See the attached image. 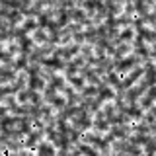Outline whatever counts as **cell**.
Returning <instances> with one entry per match:
<instances>
[{
	"label": "cell",
	"mask_w": 156,
	"mask_h": 156,
	"mask_svg": "<svg viewBox=\"0 0 156 156\" xmlns=\"http://www.w3.org/2000/svg\"><path fill=\"white\" fill-rule=\"evenodd\" d=\"M31 113H33L31 109L22 111V109H18V107H10V109H4V113H2V121H6V119H27V117L31 115Z\"/></svg>",
	"instance_id": "4"
},
{
	"label": "cell",
	"mask_w": 156,
	"mask_h": 156,
	"mask_svg": "<svg viewBox=\"0 0 156 156\" xmlns=\"http://www.w3.org/2000/svg\"><path fill=\"white\" fill-rule=\"evenodd\" d=\"M140 29H144V31L152 37L154 33H156V26H154L152 18H143V20H140Z\"/></svg>",
	"instance_id": "12"
},
{
	"label": "cell",
	"mask_w": 156,
	"mask_h": 156,
	"mask_svg": "<svg viewBox=\"0 0 156 156\" xmlns=\"http://www.w3.org/2000/svg\"><path fill=\"white\" fill-rule=\"evenodd\" d=\"M20 82H22V80L16 78L14 74H10V76L6 74L2 80H0V88H2V90H16V88L20 86Z\"/></svg>",
	"instance_id": "8"
},
{
	"label": "cell",
	"mask_w": 156,
	"mask_h": 156,
	"mask_svg": "<svg viewBox=\"0 0 156 156\" xmlns=\"http://www.w3.org/2000/svg\"><path fill=\"white\" fill-rule=\"evenodd\" d=\"M0 51H2V55H4V57L12 55V51H14V47H12V33H6V35L2 37V43H0Z\"/></svg>",
	"instance_id": "10"
},
{
	"label": "cell",
	"mask_w": 156,
	"mask_h": 156,
	"mask_svg": "<svg viewBox=\"0 0 156 156\" xmlns=\"http://www.w3.org/2000/svg\"><path fill=\"white\" fill-rule=\"evenodd\" d=\"M80 88H82L84 92H88V90H100L101 84H100V82H98L92 74H84V78L80 80Z\"/></svg>",
	"instance_id": "6"
},
{
	"label": "cell",
	"mask_w": 156,
	"mask_h": 156,
	"mask_svg": "<svg viewBox=\"0 0 156 156\" xmlns=\"http://www.w3.org/2000/svg\"><path fill=\"white\" fill-rule=\"evenodd\" d=\"M47 18V23H53V26H61V22H62V10H57V12H51Z\"/></svg>",
	"instance_id": "13"
},
{
	"label": "cell",
	"mask_w": 156,
	"mask_h": 156,
	"mask_svg": "<svg viewBox=\"0 0 156 156\" xmlns=\"http://www.w3.org/2000/svg\"><path fill=\"white\" fill-rule=\"evenodd\" d=\"M39 31H41V26H33V27H27L26 33H23V37L27 39V41H33V39L39 37Z\"/></svg>",
	"instance_id": "14"
},
{
	"label": "cell",
	"mask_w": 156,
	"mask_h": 156,
	"mask_svg": "<svg viewBox=\"0 0 156 156\" xmlns=\"http://www.w3.org/2000/svg\"><path fill=\"white\" fill-rule=\"evenodd\" d=\"M140 8L144 10V14H143L144 18H152L154 16V4L152 2H140Z\"/></svg>",
	"instance_id": "15"
},
{
	"label": "cell",
	"mask_w": 156,
	"mask_h": 156,
	"mask_svg": "<svg viewBox=\"0 0 156 156\" xmlns=\"http://www.w3.org/2000/svg\"><path fill=\"white\" fill-rule=\"evenodd\" d=\"M148 80H150V68H144V70H140L136 76H133L131 84L121 86V88H119V92H123V94H133V92H139L143 86L148 84Z\"/></svg>",
	"instance_id": "1"
},
{
	"label": "cell",
	"mask_w": 156,
	"mask_h": 156,
	"mask_svg": "<svg viewBox=\"0 0 156 156\" xmlns=\"http://www.w3.org/2000/svg\"><path fill=\"white\" fill-rule=\"evenodd\" d=\"M23 125H26V119H12L10 123H6L4 129H6L8 133H20V131L23 129Z\"/></svg>",
	"instance_id": "11"
},
{
	"label": "cell",
	"mask_w": 156,
	"mask_h": 156,
	"mask_svg": "<svg viewBox=\"0 0 156 156\" xmlns=\"http://www.w3.org/2000/svg\"><path fill=\"white\" fill-rule=\"evenodd\" d=\"M140 45H143L144 53H146L148 57H152V55H154V51H156V43H154V39L150 37V35H143V37H140Z\"/></svg>",
	"instance_id": "9"
},
{
	"label": "cell",
	"mask_w": 156,
	"mask_h": 156,
	"mask_svg": "<svg viewBox=\"0 0 156 156\" xmlns=\"http://www.w3.org/2000/svg\"><path fill=\"white\" fill-rule=\"evenodd\" d=\"M115 104H119V98L117 96H105V98H101V101L98 104L96 109H98L100 115H107V111H109Z\"/></svg>",
	"instance_id": "5"
},
{
	"label": "cell",
	"mask_w": 156,
	"mask_h": 156,
	"mask_svg": "<svg viewBox=\"0 0 156 156\" xmlns=\"http://www.w3.org/2000/svg\"><path fill=\"white\" fill-rule=\"evenodd\" d=\"M26 127H27V131H29V133H31V135H35V136H37L39 133H43V131H45V129H43L41 125L37 123L35 111H33V113H31V115H29L27 119H26Z\"/></svg>",
	"instance_id": "7"
},
{
	"label": "cell",
	"mask_w": 156,
	"mask_h": 156,
	"mask_svg": "<svg viewBox=\"0 0 156 156\" xmlns=\"http://www.w3.org/2000/svg\"><path fill=\"white\" fill-rule=\"evenodd\" d=\"M51 96L55 98V100H58L62 105H66V107L70 105V101H72V94L62 86H53L51 88Z\"/></svg>",
	"instance_id": "3"
},
{
	"label": "cell",
	"mask_w": 156,
	"mask_h": 156,
	"mask_svg": "<svg viewBox=\"0 0 156 156\" xmlns=\"http://www.w3.org/2000/svg\"><path fill=\"white\" fill-rule=\"evenodd\" d=\"M152 90H154V84H146V86H143L139 92H135V98L131 101H133V107L135 109H140L144 104H146V100H148L150 96H152Z\"/></svg>",
	"instance_id": "2"
}]
</instances>
